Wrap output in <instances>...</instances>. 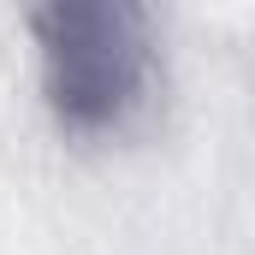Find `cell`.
<instances>
[{
    "label": "cell",
    "mask_w": 255,
    "mask_h": 255,
    "mask_svg": "<svg viewBox=\"0 0 255 255\" xmlns=\"http://www.w3.org/2000/svg\"><path fill=\"white\" fill-rule=\"evenodd\" d=\"M42 95L65 130H113L148 89V18L125 0H54L30 12Z\"/></svg>",
    "instance_id": "obj_1"
}]
</instances>
